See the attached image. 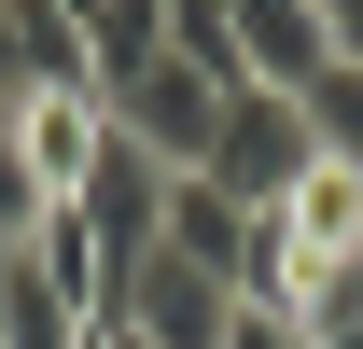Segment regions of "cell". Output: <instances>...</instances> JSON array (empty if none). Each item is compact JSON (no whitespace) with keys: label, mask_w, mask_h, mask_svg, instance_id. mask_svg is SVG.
Segmentation results:
<instances>
[{"label":"cell","mask_w":363,"mask_h":349,"mask_svg":"<svg viewBox=\"0 0 363 349\" xmlns=\"http://www.w3.org/2000/svg\"><path fill=\"white\" fill-rule=\"evenodd\" d=\"M321 168V126H308V98H279V84H238L224 98V140H210V168L196 182H224L238 210H294V182Z\"/></svg>","instance_id":"obj_1"},{"label":"cell","mask_w":363,"mask_h":349,"mask_svg":"<svg viewBox=\"0 0 363 349\" xmlns=\"http://www.w3.org/2000/svg\"><path fill=\"white\" fill-rule=\"evenodd\" d=\"M308 126H321L335 168H363V70H321V84H308Z\"/></svg>","instance_id":"obj_6"},{"label":"cell","mask_w":363,"mask_h":349,"mask_svg":"<svg viewBox=\"0 0 363 349\" xmlns=\"http://www.w3.org/2000/svg\"><path fill=\"white\" fill-rule=\"evenodd\" d=\"M154 252H168V265H196V279H224V294H252V265H266V210H238L224 182H168Z\"/></svg>","instance_id":"obj_5"},{"label":"cell","mask_w":363,"mask_h":349,"mask_svg":"<svg viewBox=\"0 0 363 349\" xmlns=\"http://www.w3.org/2000/svg\"><path fill=\"white\" fill-rule=\"evenodd\" d=\"M112 336H140V349H224L238 336V294L196 279V265H168V252H140L126 279H112Z\"/></svg>","instance_id":"obj_3"},{"label":"cell","mask_w":363,"mask_h":349,"mask_svg":"<svg viewBox=\"0 0 363 349\" xmlns=\"http://www.w3.org/2000/svg\"><path fill=\"white\" fill-rule=\"evenodd\" d=\"M321 28H335V70H363V0H321Z\"/></svg>","instance_id":"obj_7"},{"label":"cell","mask_w":363,"mask_h":349,"mask_svg":"<svg viewBox=\"0 0 363 349\" xmlns=\"http://www.w3.org/2000/svg\"><path fill=\"white\" fill-rule=\"evenodd\" d=\"M112 140L154 154L168 182H196V168H210V140H224V84H210V70H182V56H154L140 84H112Z\"/></svg>","instance_id":"obj_2"},{"label":"cell","mask_w":363,"mask_h":349,"mask_svg":"<svg viewBox=\"0 0 363 349\" xmlns=\"http://www.w3.org/2000/svg\"><path fill=\"white\" fill-rule=\"evenodd\" d=\"M224 349H294V321H266V307H238V336Z\"/></svg>","instance_id":"obj_8"},{"label":"cell","mask_w":363,"mask_h":349,"mask_svg":"<svg viewBox=\"0 0 363 349\" xmlns=\"http://www.w3.org/2000/svg\"><path fill=\"white\" fill-rule=\"evenodd\" d=\"M14 154H28V182H43V210H84V182L112 168V98L98 84H56L14 112Z\"/></svg>","instance_id":"obj_4"}]
</instances>
